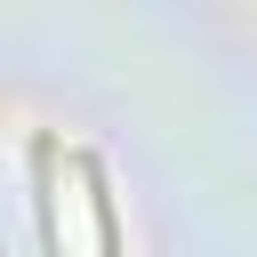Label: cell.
I'll use <instances>...</instances> for the list:
<instances>
[{
    "instance_id": "1",
    "label": "cell",
    "mask_w": 257,
    "mask_h": 257,
    "mask_svg": "<svg viewBox=\"0 0 257 257\" xmlns=\"http://www.w3.org/2000/svg\"><path fill=\"white\" fill-rule=\"evenodd\" d=\"M56 137H32V225H40V257H64V225H56Z\"/></svg>"
},
{
    "instance_id": "2",
    "label": "cell",
    "mask_w": 257,
    "mask_h": 257,
    "mask_svg": "<svg viewBox=\"0 0 257 257\" xmlns=\"http://www.w3.org/2000/svg\"><path fill=\"white\" fill-rule=\"evenodd\" d=\"M80 185H88V225H96V257H120V225H112V193H104V161L96 153H72Z\"/></svg>"
}]
</instances>
